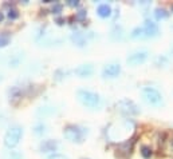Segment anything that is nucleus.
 Wrapping results in <instances>:
<instances>
[{"instance_id":"f257e3e1","label":"nucleus","mask_w":173,"mask_h":159,"mask_svg":"<svg viewBox=\"0 0 173 159\" xmlns=\"http://www.w3.org/2000/svg\"><path fill=\"white\" fill-rule=\"evenodd\" d=\"M78 99L85 107L89 108H97L99 107L101 104V98L98 94L93 91H89V90H79L78 91Z\"/></svg>"},{"instance_id":"f03ea898","label":"nucleus","mask_w":173,"mask_h":159,"mask_svg":"<svg viewBox=\"0 0 173 159\" xmlns=\"http://www.w3.org/2000/svg\"><path fill=\"white\" fill-rule=\"evenodd\" d=\"M85 134H86V131L83 128H81L79 126H74V124H70V126L65 127V130H63V136L67 140L74 142V143L83 142Z\"/></svg>"},{"instance_id":"7ed1b4c3","label":"nucleus","mask_w":173,"mask_h":159,"mask_svg":"<svg viewBox=\"0 0 173 159\" xmlns=\"http://www.w3.org/2000/svg\"><path fill=\"white\" fill-rule=\"evenodd\" d=\"M23 135V128L19 126H14L6 132L4 135V144L7 146L8 148H12L19 143L20 138Z\"/></svg>"},{"instance_id":"20e7f679","label":"nucleus","mask_w":173,"mask_h":159,"mask_svg":"<svg viewBox=\"0 0 173 159\" xmlns=\"http://www.w3.org/2000/svg\"><path fill=\"white\" fill-rule=\"evenodd\" d=\"M117 110L125 116H133L140 112L138 106L130 99H121L119 102H117Z\"/></svg>"},{"instance_id":"39448f33","label":"nucleus","mask_w":173,"mask_h":159,"mask_svg":"<svg viewBox=\"0 0 173 159\" xmlns=\"http://www.w3.org/2000/svg\"><path fill=\"white\" fill-rule=\"evenodd\" d=\"M142 98L150 106H160L162 103V95L160 94L158 90L153 88V87H144Z\"/></svg>"},{"instance_id":"423d86ee","label":"nucleus","mask_w":173,"mask_h":159,"mask_svg":"<svg viewBox=\"0 0 173 159\" xmlns=\"http://www.w3.org/2000/svg\"><path fill=\"white\" fill-rule=\"evenodd\" d=\"M141 28H142L144 38H153L158 34V26L152 20H145V23Z\"/></svg>"},{"instance_id":"0eeeda50","label":"nucleus","mask_w":173,"mask_h":159,"mask_svg":"<svg viewBox=\"0 0 173 159\" xmlns=\"http://www.w3.org/2000/svg\"><path fill=\"white\" fill-rule=\"evenodd\" d=\"M148 59V52L146 51H138L132 54L130 56H127L126 63L130 66H138V64H142L145 60Z\"/></svg>"},{"instance_id":"6e6552de","label":"nucleus","mask_w":173,"mask_h":159,"mask_svg":"<svg viewBox=\"0 0 173 159\" xmlns=\"http://www.w3.org/2000/svg\"><path fill=\"white\" fill-rule=\"evenodd\" d=\"M121 72V66L119 64H107L102 70V75L105 78H116Z\"/></svg>"},{"instance_id":"1a4fd4ad","label":"nucleus","mask_w":173,"mask_h":159,"mask_svg":"<svg viewBox=\"0 0 173 159\" xmlns=\"http://www.w3.org/2000/svg\"><path fill=\"white\" fill-rule=\"evenodd\" d=\"M93 72H94V68L91 64H82L78 68H75V74L79 78H89L93 75Z\"/></svg>"},{"instance_id":"9d476101","label":"nucleus","mask_w":173,"mask_h":159,"mask_svg":"<svg viewBox=\"0 0 173 159\" xmlns=\"http://www.w3.org/2000/svg\"><path fill=\"white\" fill-rule=\"evenodd\" d=\"M58 147V143L55 140H43L40 143V151L42 152H51L55 151Z\"/></svg>"},{"instance_id":"9b49d317","label":"nucleus","mask_w":173,"mask_h":159,"mask_svg":"<svg viewBox=\"0 0 173 159\" xmlns=\"http://www.w3.org/2000/svg\"><path fill=\"white\" fill-rule=\"evenodd\" d=\"M97 14H98V16H101V18H109L111 15V7L106 3L99 4L97 8Z\"/></svg>"},{"instance_id":"f8f14e48","label":"nucleus","mask_w":173,"mask_h":159,"mask_svg":"<svg viewBox=\"0 0 173 159\" xmlns=\"http://www.w3.org/2000/svg\"><path fill=\"white\" fill-rule=\"evenodd\" d=\"M71 40L79 47H83L85 44H86V38H85L81 32H74L73 35H71Z\"/></svg>"},{"instance_id":"ddd939ff","label":"nucleus","mask_w":173,"mask_h":159,"mask_svg":"<svg viewBox=\"0 0 173 159\" xmlns=\"http://www.w3.org/2000/svg\"><path fill=\"white\" fill-rule=\"evenodd\" d=\"M168 12L166 9L164 8H156V11H154V16H156L157 20H161V19H165V18H168Z\"/></svg>"},{"instance_id":"4468645a","label":"nucleus","mask_w":173,"mask_h":159,"mask_svg":"<svg viewBox=\"0 0 173 159\" xmlns=\"http://www.w3.org/2000/svg\"><path fill=\"white\" fill-rule=\"evenodd\" d=\"M141 155L145 159H149L152 156V148L149 147V146H142V147H141Z\"/></svg>"},{"instance_id":"2eb2a0df","label":"nucleus","mask_w":173,"mask_h":159,"mask_svg":"<svg viewBox=\"0 0 173 159\" xmlns=\"http://www.w3.org/2000/svg\"><path fill=\"white\" fill-rule=\"evenodd\" d=\"M130 36H132V38H144V34H142V28H141V27H135L134 28V30H133L132 31V35H130Z\"/></svg>"},{"instance_id":"dca6fc26","label":"nucleus","mask_w":173,"mask_h":159,"mask_svg":"<svg viewBox=\"0 0 173 159\" xmlns=\"http://www.w3.org/2000/svg\"><path fill=\"white\" fill-rule=\"evenodd\" d=\"M10 43V36L8 35H0V47H4Z\"/></svg>"},{"instance_id":"f3484780","label":"nucleus","mask_w":173,"mask_h":159,"mask_svg":"<svg viewBox=\"0 0 173 159\" xmlns=\"http://www.w3.org/2000/svg\"><path fill=\"white\" fill-rule=\"evenodd\" d=\"M86 15H87V12L85 11V9H79V11L77 12V19H78V20H83L85 18H86Z\"/></svg>"},{"instance_id":"a211bd4d","label":"nucleus","mask_w":173,"mask_h":159,"mask_svg":"<svg viewBox=\"0 0 173 159\" xmlns=\"http://www.w3.org/2000/svg\"><path fill=\"white\" fill-rule=\"evenodd\" d=\"M18 16H19V14H18L16 9H15V8L10 9V12H8V18H10V19H16Z\"/></svg>"},{"instance_id":"6ab92c4d","label":"nucleus","mask_w":173,"mask_h":159,"mask_svg":"<svg viewBox=\"0 0 173 159\" xmlns=\"http://www.w3.org/2000/svg\"><path fill=\"white\" fill-rule=\"evenodd\" d=\"M47 159H68V158L65 155H62V154H52V155H50Z\"/></svg>"},{"instance_id":"aec40b11","label":"nucleus","mask_w":173,"mask_h":159,"mask_svg":"<svg viewBox=\"0 0 173 159\" xmlns=\"http://www.w3.org/2000/svg\"><path fill=\"white\" fill-rule=\"evenodd\" d=\"M10 159H23V156L19 152H11L10 154Z\"/></svg>"},{"instance_id":"412c9836","label":"nucleus","mask_w":173,"mask_h":159,"mask_svg":"<svg viewBox=\"0 0 173 159\" xmlns=\"http://www.w3.org/2000/svg\"><path fill=\"white\" fill-rule=\"evenodd\" d=\"M60 11H62V6H60V4H55V6L52 7V12H54V14H59Z\"/></svg>"},{"instance_id":"4be33fe9","label":"nucleus","mask_w":173,"mask_h":159,"mask_svg":"<svg viewBox=\"0 0 173 159\" xmlns=\"http://www.w3.org/2000/svg\"><path fill=\"white\" fill-rule=\"evenodd\" d=\"M44 131V124H39V126L35 127V132L36 134H42Z\"/></svg>"},{"instance_id":"5701e85b","label":"nucleus","mask_w":173,"mask_h":159,"mask_svg":"<svg viewBox=\"0 0 173 159\" xmlns=\"http://www.w3.org/2000/svg\"><path fill=\"white\" fill-rule=\"evenodd\" d=\"M67 4L70 7H77V6H79V1H78V0H68Z\"/></svg>"},{"instance_id":"b1692460","label":"nucleus","mask_w":173,"mask_h":159,"mask_svg":"<svg viewBox=\"0 0 173 159\" xmlns=\"http://www.w3.org/2000/svg\"><path fill=\"white\" fill-rule=\"evenodd\" d=\"M1 20H3V14L0 12V22H1Z\"/></svg>"},{"instance_id":"393cba45","label":"nucleus","mask_w":173,"mask_h":159,"mask_svg":"<svg viewBox=\"0 0 173 159\" xmlns=\"http://www.w3.org/2000/svg\"><path fill=\"white\" fill-rule=\"evenodd\" d=\"M172 11H173V6H172Z\"/></svg>"},{"instance_id":"a878e982","label":"nucleus","mask_w":173,"mask_h":159,"mask_svg":"<svg viewBox=\"0 0 173 159\" xmlns=\"http://www.w3.org/2000/svg\"><path fill=\"white\" fill-rule=\"evenodd\" d=\"M85 159H86V158H85Z\"/></svg>"}]
</instances>
